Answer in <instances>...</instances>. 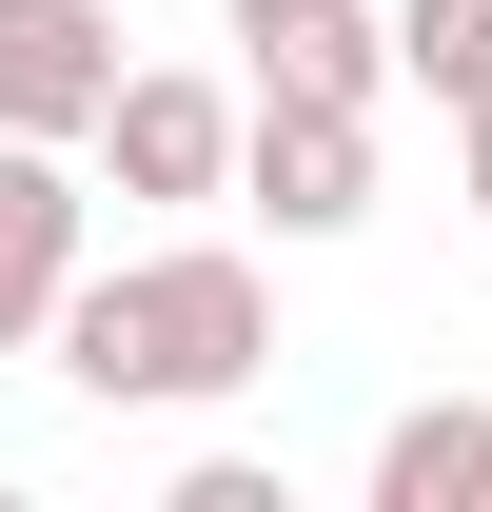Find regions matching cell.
<instances>
[{"mask_svg":"<svg viewBox=\"0 0 492 512\" xmlns=\"http://www.w3.org/2000/svg\"><path fill=\"white\" fill-rule=\"evenodd\" d=\"M217 20H237V40H276V20H315V0H217Z\"/></svg>","mask_w":492,"mask_h":512,"instance_id":"9c48e42d","label":"cell"},{"mask_svg":"<svg viewBox=\"0 0 492 512\" xmlns=\"http://www.w3.org/2000/svg\"><path fill=\"white\" fill-rule=\"evenodd\" d=\"M237 197L276 217V237H355V217H374V119H355V99H256Z\"/></svg>","mask_w":492,"mask_h":512,"instance_id":"5b68a950","label":"cell"},{"mask_svg":"<svg viewBox=\"0 0 492 512\" xmlns=\"http://www.w3.org/2000/svg\"><path fill=\"white\" fill-rule=\"evenodd\" d=\"M119 197H237V158H256V99H217V79H119V119L79 138Z\"/></svg>","mask_w":492,"mask_h":512,"instance_id":"277c9868","label":"cell"},{"mask_svg":"<svg viewBox=\"0 0 492 512\" xmlns=\"http://www.w3.org/2000/svg\"><path fill=\"white\" fill-rule=\"evenodd\" d=\"M60 375L99 414H217V394L276 375V276L237 237H158V256H99L60 296Z\"/></svg>","mask_w":492,"mask_h":512,"instance_id":"6da1fadb","label":"cell"},{"mask_svg":"<svg viewBox=\"0 0 492 512\" xmlns=\"http://www.w3.org/2000/svg\"><path fill=\"white\" fill-rule=\"evenodd\" d=\"M119 79V0H0V138H99Z\"/></svg>","mask_w":492,"mask_h":512,"instance_id":"3957f363","label":"cell"},{"mask_svg":"<svg viewBox=\"0 0 492 512\" xmlns=\"http://www.w3.org/2000/svg\"><path fill=\"white\" fill-rule=\"evenodd\" d=\"M394 60L433 119H492V0H394Z\"/></svg>","mask_w":492,"mask_h":512,"instance_id":"ba28073f","label":"cell"},{"mask_svg":"<svg viewBox=\"0 0 492 512\" xmlns=\"http://www.w3.org/2000/svg\"><path fill=\"white\" fill-rule=\"evenodd\" d=\"M374 512H492V414L473 394H433V414L374 434Z\"/></svg>","mask_w":492,"mask_h":512,"instance_id":"52a82bcc","label":"cell"},{"mask_svg":"<svg viewBox=\"0 0 492 512\" xmlns=\"http://www.w3.org/2000/svg\"><path fill=\"white\" fill-rule=\"evenodd\" d=\"M394 79H414V60H394V20H374V0H315V20L256 40V99H355V119H374Z\"/></svg>","mask_w":492,"mask_h":512,"instance_id":"8992f818","label":"cell"},{"mask_svg":"<svg viewBox=\"0 0 492 512\" xmlns=\"http://www.w3.org/2000/svg\"><path fill=\"white\" fill-rule=\"evenodd\" d=\"M79 138H0V355H60V296L99 276L79 256Z\"/></svg>","mask_w":492,"mask_h":512,"instance_id":"7a4b0ae2","label":"cell"},{"mask_svg":"<svg viewBox=\"0 0 492 512\" xmlns=\"http://www.w3.org/2000/svg\"><path fill=\"white\" fill-rule=\"evenodd\" d=\"M453 138H473V217H492V119H453Z\"/></svg>","mask_w":492,"mask_h":512,"instance_id":"30bf717a","label":"cell"}]
</instances>
